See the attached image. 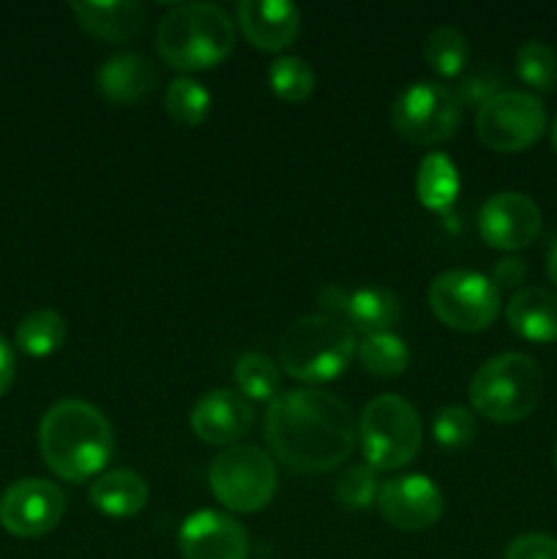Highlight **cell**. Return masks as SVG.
Instances as JSON below:
<instances>
[{"label":"cell","mask_w":557,"mask_h":559,"mask_svg":"<svg viewBox=\"0 0 557 559\" xmlns=\"http://www.w3.org/2000/svg\"><path fill=\"white\" fill-rule=\"evenodd\" d=\"M552 145H555V153H557V118L555 123H552Z\"/></svg>","instance_id":"38"},{"label":"cell","mask_w":557,"mask_h":559,"mask_svg":"<svg viewBox=\"0 0 557 559\" xmlns=\"http://www.w3.org/2000/svg\"><path fill=\"white\" fill-rule=\"evenodd\" d=\"M541 233V211L528 194L500 191L478 211V235L497 251H519Z\"/></svg>","instance_id":"13"},{"label":"cell","mask_w":557,"mask_h":559,"mask_svg":"<svg viewBox=\"0 0 557 559\" xmlns=\"http://www.w3.org/2000/svg\"><path fill=\"white\" fill-rule=\"evenodd\" d=\"M497 87H500V74H495V71L486 69L484 66V69H478L475 74L464 76L453 93L459 96L462 107L464 104H478V109H481L486 102H491L497 93H502V91H497Z\"/></svg>","instance_id":"32"},{"label":"cell","mask_w":557,"mask_h":559,"mask_svg":"<svg viewBox=\"0 0 557 559\" xmlns=\"http://www.w3.org/2000/svg\"><path fill=\"white\" fill-rule=\"evenodd\" d=\"M424 58L440 76H457L462 74L464 66L470 60L467 38L459 27L442 25L426 36L424 44Z\"/></svg>","instance_id":"26"},{"label":"cell","mask_w":557,"mask_h":559,"mask_svg":"<svg viewBox=\"0 0 557 559\" xmlns=\"http://www.w3.org/2000/svg\"><path fill=\"white\" fill-rule=\"evenodd\" d=\"M355 437L353 413L333 393L298 388L278 393L268 407V448L295 473H331L353 453Z\"/></svg>","instance_id":"1"},{"label":"cell","mask_w":557,"mask_h":559,"mask_svg":"<svg viewBox=\"0 0 557 559\" xmlns=\"http://www.w3.org/2000/svg\"><path fill=\"white\" fill-rule=\"evenodd\" d=\"M546 273H549L552 284H557V240L549 246V254H546Z\"/></svg>","instance_id":"37"},{"label":"cell","mask_w":557,"mask_h":559,"mask_svg":"<svg viewBox=\"0 0 557 559\" xmlns=\"http://www.w3.org/2000/svg\"><path fill=\"white\" fill-rule=\"evenodd\" d=\"M63 513L66 495L44 478L16 480L0 497V524L14 538L31 540L52 533Z\"/></svg>","instance_id":"11"},{"label":"cell","mask_w":557,"mask_h":559,"mask_svg":"<svg viewBox=\"0 0 557 559\" xmlns=\"http://www.w3.org/2000/svg\"><path fill=\"white\" fill-rule=\"evenodd\" d=\"M429 309L453 331L478 333L500 314V289L484 273L446 271L429 284Z\"/></svg>","instance_id":"9"},{"label":"cell","mask_w":557,"mask_h":559,"mask_svg":"<svg viewBox=\"0 0 557 559\" xmlns=\"http://www.w3.org/2000/svg\"><path fill=\"white\" fill-rule=\"evenodd\" d=\"M268 85L271 93L282 102L298 104L311 96L317 85V74L311 69L309 60L295 58V55H284V58L273 60L271 71H268Z\"/></svg>","instance_id":"27"},{"label":"cell","mask_w":557,"mask_h":559,"mask_svg":"<svg viewBox=\"0 0 557 559\" xmlns=\"http://www.w3.org/2000/svg\"><path fill=\"white\" fill-rule=\"evenodd\" d=\"M377 473L369 464H355L347 473L339 478L336 484V502L347 511H366V508L377 506Z\"/></svg>","instance_id":"31"},{"label":"cell","mask_w":557,"mask_h":559,"mask_svg":"<svg viewBox=\"0 0 557 559\" xmlns=\"http://www.w3.org/2000/svg\"><path fill=\"white\" fill-rule=\"evenodd\" d=\"M183 559H246L249 533L233 516L218 511H197L183 522L178 535Z\"/></svg>","instance_id":"14"},{"label":"cell","mask_w":557,"mask_h":559,"mask_svg":"<svg viewBox=\"0 0 557 559\" xmlns=\"http://www.w3.org/2000/svg\"><path fill=\"white\" fill-rule=\"evenodd\" d=\"M508 325L528 342H557V295L544 287H524L506 306Z\"/></svg>","instance_id":"19"},{"label":"cell","mask_w":557,"mask_h":559,"mask_svg":"<svg viewBox=\"0 0 557 559\" xmlns=\"http://www.w3.org/2000/svg\"><path fill=\"white\" fill-rule=\"evenodd\" d=\"M355 355V333L347 322L325 314L298 317L278 342V360L293 380L325 385L342 377Z\"/></svg>","instance_id":"4"},{"label":"cell","mask_w":557,"mask_h":559,"mask_svg":"<svg viewBox=\"0 0 557 559\" xmlns=\"http://www.w3.org/2000/svg\"><path fill=\"white\" fill-rule=\"evenodd\" d=\"M360 366L375 377H399L410 364V349L396 333H377L364 336L355 344Z\"/></svg>","instance_id":"25"},{"label":"cell","mask_w":557,"mask_h":559,"mask_svg":"<svg viewBox=\"0 0 557 559\" xmlns=\"http://www.w3.org/2000/svg\"><path fill=\"white\" fill-rule=\"evenodd\" d=\"M402 317V304L391 289L382 287H364L349 293L347 314L344 322L349 331H358L364 336H377V333H391Z\"/></svg>","instance_id":"21"},{"label":"cell","mask_w":557,"mask_h":559,"mask_svg":"<svg viewBox=\"0 0 557 559\" xmlns=\"http://www.w3.org/2000/svg\"><path fill=\"white\" fill-rule=\"evenodd\" d=\"M156 47L175 71H205L229 58L235 25L216 3H178L162 16Z\"/></svg>","instance_id":"3"},{"label":"cell","mask_w":557,"mask_h":559,"mask_svg":"<svg viewBox=\"0 0 557 559\" xmlns=\"http://www.w3.org/2000/svg\"><path fill=\"white\" fill-rule=\"evenodd\" d=\"M431 431H435L437 445L448 448V451H459V448H467L475 440L478 426H475L473 409L462 407V404H448L435 415Z\"/></svg>","instance_id":"30"},{"label":"cell","mask_w":557,"mask_h":559,"mask_svg":"<svg viewBox=\"0 0 557 559\" xmlns=\"http://www.w3.org/2000/svg\"><path fill=\"white\" fill-rule=\"evenodd\" d=\"M164 107L167 115L178 126H200L208 118V109H211V93L205 91V85L191 76H178V80L169 82L167 93H164Z\"/></svg>","instance_id":"28"},{"label":"cell","mask_w":557,"mask_h":559,"mask_svg":"<svg viewBox=\"0 0 557 559\" xmlns=\"http://www.w3.org/2000/svg\"><path fill=\"white\" fill-rule=\"evenodd\" d=\"M235 385L249 402H276L282 391L278 366L262 353H244L235 364Z\"/></svg>","instance_id":"24"},{"label":"cell","mask_w":557,"mask_h":559,"mask_svg":"<svg viewBox=\"0 0 557 559\" xmlns=\"http://www.w3.org/2000/svg\"><path fill=\"white\" fill-rule=\"evenodd\" d=\"M115 437L107 415L82 399L52 404L38 426V451L58 478L82 484L104 473Z\"/></svg>","instance_id":"2"},{"label":"cell","mask_w":557,"mask_h":559,"mask_svg":"<svg viewBox=\"0 0 557 559\" xmlns=\"http://www.w3.org/2000/svg\"><path fill=\"white\" fill-rule=\"evenodd\" d=\"M317 300H320V306H322V314L344 322V314H347V304H349L347 289L339 287V284H328L325 289H320Z\"/></svg>","instance_id":"35"},{"label":"cell","mask_w":557,"mask_h":559,"mask_svg":"<svg viewBox=\"0 0 557 559\" xmlns=\"http://www.w3.org/2000/svg\"><path fill=\"white\" fill-rule=\"evenodd\" d=\"M211 491L227 511L257 513L276 495V464L254 445L224 448L208 469Z\"/></svg>","instance_id":"7"},{"label":"cell","mask_w":557,"mask_h":559,"mask_svg":"<svg viewBox=\"0 0 557 559\" xmlns=\"http://www.w3.org/2000/svg\"><path fill=\"white\" fill-rule=\"evenodd\" d=\"M546 109L538 96L524 91H502L475 115V134L489 151L519 153L541 140Z\"/></svg>","instance_id":"10"},{"label":"cell","mask_w":557,"mask_h":559,"mask_svg":"<svg viewBox=\"0 0 557 559\" xmlns=\"http://www.w3.org/2000/svg\"><path fill=\"white\" fill-rule=\"evenodd\" d=\"M415 194L426 211L448 216L459 197V173L446 153H429L415 175Z\"/></svg>","instance_id":"22"},{"label":"cell","mask_w":557,"mask_h":559,"mask_svg":"<svg viewBox=\"0 0 557 559\" xmlns=\"http://www.w3.org/2000/svg\"><path fill=\"white\" fill-rule=\"evenodd\" d=\"M158 85V71L142 55L126 52L104 60L96 71V91L112 104H137Z\"/></svg>","instance_id":"17"},{"label":"cell","mask_w":557,"mask_h":559,"mask_svg":"<svg viewBox=\"0 0 557 559\" xmlns=\"http://www.w3.org/2000/svg\"><path fill=\"white\" fill-rule=\"evenodd\" d=\"M377 511L391 527L420 533L440 522L446 500L435 480L426 475H396L377 491Z\"/></svg>","instance_id":"12"},{"label":"cell","mask_w":557,"mask_h":559,"mask_svg":"<svg viewBox=\"0 0 557 559\" xmlns=\"http://www.w3.org/2000/svg\"><path fill=\"white\" fill-rule=\"evenodd\" d=\"M470 404L495 424H519L541 402V369L530 355L502 353L486 360L467 388Z\"/></svg>","instance_id":"5"},{"label":"cell","mask_w":557,"mask_h":559,"mask_svg":"<svg viewBox=\"0 0 557 559\" xmlns=\"http://www.w3.org/2000/svg\"><path fill=\"white\" fill-rule=\"evenodd\" d=\"M517 74L524 85L541 93L557 87V55L544 41H528L517 52Z\"/></svg>","instance_id":"29"},{"label":"cell","mask_w":557,"mask_h":559,"mask_svg":"<svg viewBox=\"0 0 557 559\" xmlns=\"http://www.w3.org/2000/svg\"><path fill=\"white\" fill-rule=\"evenodd\" d=\"M391 123L396 134L413 145H440L457 134L462 102L440 82H415L393 102Z\"/></svg>","instance_id":"8"},{"label":"cell","mask_w":557,"mask_h":559,"mask_svg":"<svg viewBox=\"0 0 557 559\" xmlns=\"http://www.w3.org/2000/svg\"><path fill=\"white\" fill-rule=\"evenodd\" d=\"M358 440L366 464L375 473H393L407 467L418 456L424 424L418 409L407 399L386 393L371 399L360 413Z\"/></svg>","instance_id":"6"},{"label":"cell","mask_w":557,"mask_h":559,"mask_svg":"<svg viewBox=\"0 0 557 559\" xmlns=\"http://www.w3.org/2000/svg\"><path fill=\"white\" fill-rule=\"evenodd\" d=\"M189 424L205 445L233 448L254 426V407L240 393L216 388L194 404Z\"/></svg>","instance_id":"15"},{"label":"cell","mask_w":557,"mask_h":559,"mask_svg":"<svg viewBox=\"0 0 557 559\" xmlns=\"http://www.w3.org/2000/svg\"><path fill=\"white\" fill-rule=\"evenodd\" d=\"M76 25L87 36L98 41H131L145 25L147 9L137 0H118V3H74L71 5Z\"/></svg>","instance_id":"18"},{"label":"cell","mask_w":557,"mask_h":559,"mask_svg":"<svg viewBox=\"0 0 557 559\" xmlns=\"http://www.w3.org/2000/svg\"><path fill=\"white\" fill-rule=\"evenodd\" d=\"M555 462H557V448H555Z\"/></svg>","instance_id":"39"},{"label":"cell","mask_w":557,"mask_h":559,"mask_svg":"<svg viewBox=\"0 0 557 559\" xmlns=\"http://www.w3.org/2000/svg\"><path fill=\"white\" fill-rule=\"evenodd\" d=\"M14 371H16L14 353H11L9 342L0 336V396H3V393L11 388V382H14Z\"/></svg>","instance_id":"36"},{"label":"cell","mask_w":557,"mask_h":559,"mask_svg":"<svg viewBox=\"0 0 557 559\" xmlns=\"http://www.w3.org/2000/svg\"><path fill=\"white\" fill-rule=\"evenodd\" d=\"M238 25L257 49L278 52L298 38L300 11L284 0H244L238 3Z\"/></svg>","instance_id":"16"},{"label":"cell","mask_w":557,"mask_h":559,"mask_svg":"<svg viewBox=\"0 0 557 559\" xmlns=\"http://www.w3.org/2000/svg\"><path fill=\"white\" fill-rule=\"evenodd\" d=\"M502 559H557V538L541 533L519 535L508 544Z\"/></svg>","instance_id":"33"},{"label":"cell","mask_w":557,"mask_h":559,"mask_svg":"<svg viewBox=\"0 0 557 559\" xmlns=\"http://www.w3.org/2000/svg\"><path fill=\"white\" fill-rule=\"evenodd\" d=\"M66 342V320L55 309H36L16 325V344L31 358H47Z\"/></svg>","instance_id":"23"},{"label":"cell","mask_w":557,"mask_h":559,"mask_svg":"<svg viewBox=\"0 0 557 559\" xmlns=\"http://www.w3.org/2000/svg\"><path fill=\"white\" fill-rule=\"evenodd\" d=\"M147 480L134 469H109L93 480L91 506L109 519L137 516L147 506Z\"/></svg>","instance_id":"20"},{"label":"cell","mask_w":557,"mask_h":559,"mask_svg":"<svg viewBox=\"0 0 557 559\" xmlns=\"http://www.w3.org/2000/svg\"><path fill=\"white\" fill-rule=\"evenodd\" d=\"M524 276H528V265H524L519 257H506V260L497 262L495 271H491V284H495L497 289L519 287V284L524 282Z\"/></svg>","instance_id":"34"}]
</instances>
